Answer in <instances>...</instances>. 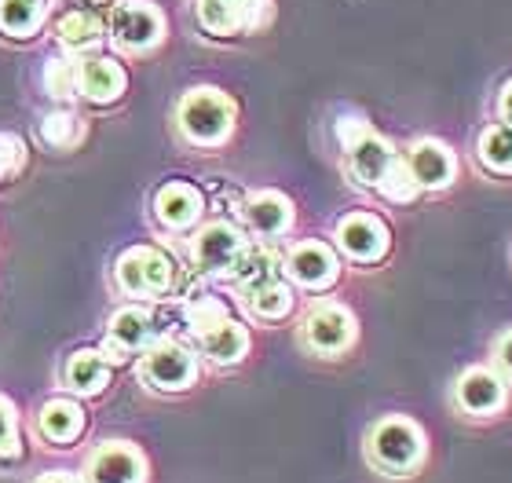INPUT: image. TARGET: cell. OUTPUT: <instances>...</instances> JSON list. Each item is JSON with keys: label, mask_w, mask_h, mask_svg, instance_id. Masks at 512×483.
<instances>
[{"label": "cell", "mask_w": 512, "mask_h": 483, "mask_svg": "<svg viewBox=\"0 0 512 483\" xmlns=\"http://www.w3.org/2000/svg\"><path fill=\"white\" fill-rule=\"evenodd\" d=\"M44 88L52 99H74L77 96V59H48L44 66Z\"/></svg>", "instance_id": "f1b7e54d"}, {"label": "cell", "mask_w": 512, "mask_h": 483, "mask_svg": "<svg viewBox=\"0 0 512 483\" xmlns=\"http://www.w3.org/2000/svg\"><path fill=\"white\" fill-rule=\"evenodd\" d=\"M63 385L77 399H96L110 385V363L99 348H77L63 366Z\"/></svg>", "instance_id": "9a60e30c"}, {"label": "cell", "mask_w": 512, "mask_h": 483, "mask_svg": "<svg viewBox=\"0 0 512 483\" xmlns=\"http://www.w3.org/2000/svg\"><path fill=\"white\" fill-rule=\"evenodd\" d=\"M403 161L421 191H443V187H450V183H454V169H458L450 147H443V143H436V140L414 143Z\"/></svg>", "instance_id": "4fadbf2b"}, {"label": "cell", "mask_w": 512, "mask_h": 483, "mask_svg": "<svg viewBox=\"0 0 512 483\" xmlns=\"http://www.w3.org/2000/svg\"><path fill=\"white\" fill-rule=\"evenodd\" d=\"M366 458L384 476H410L425 462V432L410 418H384L366 436Z\"/></svg>", "instance_id": "7a4b0ae2"}, {"label": "cell", "mask_w": 512, "mask_h": 483, "mask_svg": "<svg viewBox=\"0 0 512 483\" xmlns=\"http://www.w3.org/2000/svg\"><path fill=\"white\" fill-rule=\"evenodd\" d=\"M33 483H85L81 476H74V473H44V476H37Z\"/></svg>", "instance_id": "d590c367"}, {"label": "cell", "mask_w": 512, "mask_h": 483, "mask_svg": "<svg viewBox=\"0 0 512 483\" xmlns=\"http://www.w3.org/2000/svg\"><path fill=\"white\" fill-rule=\"evenodd\" d=\"M337 257H333L330 246L322 242H300V246L289 249L286 257V275L304 290H326L337 282Z\"/></svg>", "instance_id": "7c38bea8"}, {"label": "cell", "mask_w": 512, "mask_h": 483, "mask_svg": "<svg viewBox=\"0 0 512 483\" xmlns=\"http://www.w3.org/2000/svg\"><path fill=\"white\" fill-rule=\"evenodd\" d=\"M55 37H59V48L66 55H85L92 48H99V41H103V19L92 8H74L59 19Z\"/></svg>", "instance_id": "ffe728a7"}, {"label": "cell", "mask_w": 512, "mask_h": 483, "mask_svg": "<svg viewBox=\"0 0 512 483\" xmlns=\"http://www.w3.org/2000/svg\"><path fill=\"white\" fill-rule=\"evenodd\" d=\"M480 161L491 172H512V125H494V129L483 132L480 140Z\"/></svg>", "instance_id": "4316f807"}, {"label": "cell", "mask_w": 512, "mask_h": 483, "mask_svg": "<svg viewBox=\"0 0 512 483\" xmlns=\"http://www.w3.org/2000/svg\"><path fill=\"white\" fill-rule=\"evenodd\" d=\"M242 297H246V308L256 319H286L293 312V290L282 279L264 282V286H256V290L242 293Z\"/></svg>", "instance_id": "d4e9b609"}, {"label": "cell", "mask_w": 512, "mask_h": 483, "mask_svg": "<svg viewBox=\"0 0 512 483\" xmlns=\"http://www.w3.org/2000/svg\"><path fill=\"white\" fill-rule=\"evenodd\" d=\"M85 483H147V458L136 443L128 440H107L88 454Z\"/></svg>", "instance_id": "8992f818"}, {"label": "cell", "mask_w": 512, "mask_h": 483, "mask_svg": "<svg viewBox=\"0 0 512 483\" xmlns=\"http://www.w3.org/2000/svg\"><path fill=\"white\" fill-rule=\"evenodd\" d=\"M11 436H19V410L8 396H0V443Z\"/></svg>", "instance_id": "d6a6232c"}, {"label": "cell", "mask_w": 512, "mask_h": 483, "mask_svg": "<svg viewBox=\"0 0 512 483\" xmlns=\"http://www.w3.org/2000/svg\"><path fill=\"white\" fill-rule=\"evenodd\" d=\"M337 246L344 257L359 264H374L388 253V227L370 213H352L337 224Z\"/></svg>", "instance_id": "30bf717a"}, {"label": "cell", "mask_w": 512, "mask_h": 483, "mask_svg": "<svg viewBox=\"0 0 512 483\" xmlns=\"http://www.w3.org/2000/svg\"><path fill=\"white\" fill-rule=\"evenodd\" d=\"M139 381H147L154 392H187L198 381V355L176 337H158L143 348Z\"/></svg>", "instance_id": "277c9868"}, {"label": "cell", "mask_w": 512, "mask_h": 483, "mask_svg": "<svg viewBox=\"0 0 512 483\" xmlns=\"http://www.w3.org/2000/svg\"><path fill=\"white\" fill-rule=\"evenodd\" d=\"M85 429H88L85 407L70 396L48 399V403L37 410V436H41L44 443H52V447H74Z\"/></svg>", "instance_id": "8fae6325"}, {"label": "cell", "mask_w": 512, "mask_h": 483, "mask_svg": "<svg viewBox=\"0 0 512 483\" xmlns=\"http://www.w3.org/2000/svg\"><path fill=\"white\" fill-rule=\"evenodd\" d=\"M26 165V143L11 132H0V183L15 180Z\"/></svg>", "instance_id": "4dcf8cb0"}, {"label": "cell", "mask_w": 512, "mask_h": 483, "mask_svg": "<svg viewBox=\"0 0 512 483\" xmlns=\"http://www.w3.org/2000/svg\"><path fill=\"white\" fill-rule=\"evenodd\" d=\"M176 129L194 147H220L235 129V103L220 88H191L176 107Z\"/></svg>", "instance_id": "6da1fadb"}, {"label": "cell", "mask_w": 512, "mask_h": 483, "mask_svg": "<svg viewBox=\"0 0 512 483\" xmlns=\"http://www.w3.org/2000/svg\"><path fill=\"white\" fill-rule=\"evenodd\" d=\"M377 191H381L388 202H414L421 187L414 183V176H410V169H406V161L395 158L392 165H388V172H384V180L377 183Z\"/></svg>", "instance_id": "f546056e"}, {"label": "cell", "mask_w": 512, "mask_h": 483, "mask_svg": "<svg viewBox=\"0 0 512 483\" xmlns=\"http://www.w3.org/2000/svg\"><path fill=\"white\" fill-rule=\"evenodd\" d=\"M202 213H205V198L191 183L172 180L154 194V216H158L161 227H169V231H191V227L202 220Z\"/></svg>", "instance_id": "5bb4252c"}, {"label": "cell", "mask_w": 512, "mask_h": 483, "mask_svg": "<svg viewBox=\"0 0 512 483\" xmlns=\"http://www.w3.org/2000/svg\"><path fill=\"white\" fill-rule=\"evenodd\" d=\"M242 246H246L242 231H238L235 224L216 220V224H205L202 231L191 238V260H194V268L205 271V275H220V271H227L235 264Z\"/></svg>", "instance_id": "9c48e42d"}, {"label": "cell", "mask_w": 512, "mask_h": 483, "mask_svg": "<svg viewBox=\"0 0 512 483\" xmlns=\"http://www.w3.org/2000/svg\"><path fill=\"white\" fill-rule=\"evenodd\" d=\"M458 403L469 414H494L505 403V381L491 370H465L458 381Z\"/></svg>", "instance_id": "44dd1931"}, {"label": "cell", "mask_w": 512, "mask_h": 483, "mask_svg": "<svg viewBox=\"0 0 512 483\" xmlns=\"http://www.w3.org/2000/svg\"><path fill=\"white\" fill-rule=\"evenodd\" d=\"M198 22L216 37L246 30V8L238 0H198Z\"/></svg>", "instance_id": "484cf974"}, {"label": "cell", "mask_w": 512, "mask_h": 483, "mask_svg": "<svg viewBox=\"0 0 512 483\" xmlns=\"http://www.w3.org/2000/svg\"><path fill=\"white\" fill-rule=\"evenodd\" d=\"M165 33V19L150 0H121L110 11V41L121 52H150Z\"/></svg>", "instance_id": "5b68a950"}, {"label": "cell", "mask_w": 512, "mask_h": 483, "mask_svg": "<svg viewBox=\"0 0 512 483\" xmlns=\"http://www.w3.org/2000/svg\"><path fill=\"white\" fill-rule=\"evenodd\" d=\"M22 458H26V440H22V432L0 443V469H15Z\"/></svg>", "instance_id": "836d02e7"}, {"label": "cell", "mask_w": 512, "mask_h": 483, "mask_svg": "<svg viewBox=\"0 0 512 483\" xmlns=\"http://www.w3.org/2000/svg\"><path fill=\"white\" fill-rule=\"evenodd\" d=\"M242 216H246V227L253 231V235L278 238L293 227V202L278 191L249 194L246 202H242Z\"/></svg>", "instance_id": "2e32d148"}, {"label": "cell", "mask_w": 512, "mask_h": 483, "mask_svg": "<svg viewBox=\"0 0 512 483\" xmlns=\"http://www.w3.org/2000/svg\"><path fill=\"white\" fill-rule=\"evenodd\" d=\"M194 341H198L202 355L213 366H235V363H242L249 352V330L242 322L231 319V315H227L224 322H216L213 330H205L202 337H194Z\"/></svg>", "instance_id": "d6986e66"}, {"label": "cell", "mask_w": 512, "mask_h": 483, "mask_svg": "<svg viewBox=\"0 0 512 483\" xmlns=\"http://www.w3.org/2000/svg\"><path fill=\"white\" fill-rule=\"evenodd\" d=\"M128 74L125 66L114 63L110 55H81L77 59V96L92 103V107H110L125 96Z\"/></svg>", "instance_id": "ba28073f"}, {"label": "cell", "mask_w": 512, "mask_h": 483, "mask_svg": "<svg viewBox=\"0 0 512 483\" xmlns=\"http://www.w3.org/2000/svg\"><path fill=\"white\" fill-rule=\"evenodd\" d=\"M278 257L275 249L267 246H242V253L235 257V264L227 268V275H231V282H235L238 290L249 293L256 290V286H264V282H275L278 279Z\"/></svg>", "instance_id": "7402d4cb"}, {"label": "cell", "mask_w": 512, "mask_h": 483, "mask_svg": "<svg viewBox=\"0 0 512 483\" xmlns=\"http://www.w3.org/2000/svg\"><path fill=\"white\" fill-rule=\"evenodd\" d=\"M304 344L319 355H341L355 341V315L344 304L322 301L304 319Z\"/></svg>", "instance_id": "52a82bcc"}, {"label": "cell", "mask_w": 512, "mask_h": 483, "mask_svg": "<svg viewBox=\"0 0 512 483\" xmlns=\"http://www.w3.org/2000/svg\"><path fill=\"white\" fill-rule=\"evenodd\" d=\"M227 319V308L224 301H216V297H191V301L183 304V322H187V330L194 337H202L205 330H213L216 322Z\"/></svg>", "instance_id": "83f0119b"}, {"label": "cell", "mask_w": 512, "mask_h": 483, "mask_svg": "<svg viewBox=\"0 0 512 483\" xmlns=\"http://www.w3.org/2000/svg\"><path fill=\"white\" fill-rule=\"evenodd\" d=\"M114 282L125 297L161 301L176 286V264L158 246H132L114 264Z\"/></svg>", "instance_id": "3957f363"}, {"label": "cell", "mask_w": 512, "mask_h": 483, "mask_svg": "<svg viewBox=\"0 0 512 483\" xmlns=\"http://www.w3.org/2000/svg\"><path fill=\"white\" fill-rule=\"evenodd\" d=\"M498 110H502L505 125H512V81L502 88V103H498Z\"/></svg>", "instance_id": "8d00e7d4"}, {"label": "cell", "mask_w": 512, "mask_h": 483, "mask_svg": "<svg viewBox=\"0 0 512 483\" xmlns=\"http://www.w3.org/2000/svg\"><path fill=\"white\" fill-rule=\"evenodd\" d=\"M494 359H498V366H502L505 374L512 377V333H505L502 341H498V348H494Z\"/></svg>", "instance_id": "e575fe53"}, {"label": "cell", "mask_w": 512, "mask_h": 483, "mask_svg": "<svg viewBox=\"0 0 512 483\" xmlns=\"http://www.w3.org/2000/svg\"><path fill=\"white\" fill-rule=\"evenodd\" d=\"M344 154H348V172H352V180L359 183V187H377V183L384 180L388 165L395 161L392 143L381 140L374 129L366 132L363 140H355Z\"/></svg>", "instance_id": "ac0fdd59"}, {"label": "cell", "mask_w": 512, "mask_h": 483, "mask_svg": "<svg viewBox=\"0 0 512 483\" xmlns=\"http://www.w3.org/2000/svg\"><path fill=\"white\" fill-rule=\"evenodd\" d=\"M366 132H370V125H366L363 118H344V121H337V140H341V147L348 151L355 140H363Z\"/></svg>", "instance_id": "1f68e13d"}, {"label": "cell", "mask_w": 512, "mask_h": 483, "mask_svg": "<svg viewBox=\"0 0 512 483\" xmlns=\"http://www.w3.org/2000/svg\"><path fill=\"white\" fill-rule=\"evenodd\" d=\"M85 121L70 114V110H52V114H44L41 125H37V136H41L44 147H52V151H74L77 143L85 140Z\"/></svg>", "instance_id": "cb8c5ba5"}, {"label": "cell", "mask_w": 512, "mask_h": 483, "mask_svg": "<svg viewBox=\"0 0 512 483\" xmlns=\"http://www.w3.org/2000/svg\"><path fill=\"white\" fill-rule=\"evenodd\" d=\"M158 319L147 312V308H139V304H128V308H118V312L110 315L107 322V341L118 344L125 355H139L147 344L158 341Z\"/></svg>", "instance_id": "e0dca14e"}, {"label": "cell", "mask_w": 512, "mask_h": 483, "mask_svg": "<svg viewBox=\"0 0 512 483\" xmlns=\"http://www.w3.org/2000/svg\"><path fill=\"white\" fill-rule=\"evenodd\" d=\"M44 19H48L44 0H0V33H8L15 41L37 37Z\"/></svg>", "instance_id": "603a6c76"}]
</instances>
